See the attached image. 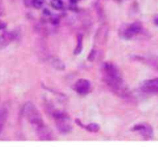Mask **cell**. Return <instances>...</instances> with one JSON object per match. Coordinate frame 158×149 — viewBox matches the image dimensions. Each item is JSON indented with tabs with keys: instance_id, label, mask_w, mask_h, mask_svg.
<instances>
[{
	"instance_id": "6da1fadb",
	"label": "cell",
	"mask_w": 158,
	"mask_h": 149,
	"mask_svg": "<svg viewBox=\"0 0 158 149\" xmlns=\"http://www.w3.org/2000/svg\"><path fill=\"white\" fill-rule=\"evenodd\" d=\"M102 70L104 81L109 89L119 97H127L130 94L129 90L118 68L113 63L106 62L102 64Z\"/></svg>"
},
{
	"instance_id": "7a4b0ae2",
	"label": "cell",
	"mask_w": 158,
	"mask_h": 149,
	"mask_svg": "<svg viewBox=\"0 0 158 149\" xmlns=\"http://www.w3.org/2000/svg\"><path fill=\"white\" fill-rule=\"evenodd\" d=\"M23 115L30 122L35 131L44 125L41 115L36 106L32 102H27L23 105Z\"/></svg>"
},
{
	"instance_id": "3957f363",
	"label": "cell",
	"mask_w": 158,
	"mask_h": 149,
	"mask_svg": "<svg viewBox=\"0 0 158 149\" xmlns=\"http://www.w3.org/2000/svg\"><path fill=\"white\" fill-rule=\"evenodd\" d=\"M54 118L55 120L57 129L62 133H69L72 131L71 120L67 114L63 111H55L54 113Z\"/></svg>"
},
{
	"instance_id": "277c9868",
	"label": "cell",
	"mask_w": 158,
	"mask_h": 149,
	"mask_svg": "<svg viewBox=\"0 0 158 149\" xmlns=\"http://www.w3.org/2000/svg\"><path fill=\"white\" fill-rule=\"evenodd\" d=\"M142 24L139 22H133V23L130 24L125 28L123 29L122 32V36L125 39H131L134 36H136L139 34L141 31H142Z\"/></svg>"
},
{
	"instance_id": "5b68a950",
	"label": "cell",
	"mask_w": 158,
	"mask_h": 149,
	"mask_svg": "<svg viewBox=\"0 0 158 149\" xmlns=\"http://www.w3.org/2000/svg\"><path fill=\"white\" fill-rule=\"evenodd\" d=\"M91 88L90 82L85 79H79L74 84V89L77 94L85 95L89 92Z\"/></svg>"
},
{
	"instance_id": "8992f818",
	"label": "cell",
	"mask_w": 158,
	"mask_h": 149,
	"mask_svg": "<svg viewBox=\"0 0 158 149\" xmlns=\"http://www.w3.org/2000/svg\"><path fill=\"white\" fill-rule=\"evenodd\" d=\"M134 131L139 132L146 139H150L153 137V130L152 127L147 124H139L133 127Z\"/></svg>"
},
{
	"instance_id": "52a82bcc",
	"label": "cell",
	"mask_w": 158,
	"mask_h": 149,
	"mask_svg": "<svg viewBox=\"0 0 158 149\" xmlns=\"http://www.w3.org/2000/svg\"><path fill=\"white\" fill-rule=\"evenodd\" d=\"M142 88L146 92L158 93V77L144 82Z\"/></svg>"
},
{
	"instance_id": "ba28073f",
	"label": "cell",
	"mask_w": 158,
	"mask_h": 149,
	"mask_svg": "<svg viewBox=\"0 0 158 149\" xmlns=\"http://www.w3.org/2000/svg\"><path fill=\"white\" fill-rule=\"evenodd\" d=\"M38 135V138L41 141H51L53 139V135L51 130L46 125L42 126L36 131Z\"/></svg>"
},
{
	"instance_id": "9c48e42d",
	"label": "cell",
	"mask_w": 158,
	"mask_h": 149,
	"mask_svg": "<svg viewBox=\"0 0 158 149\" xmlns=\"http://www.w3.org/2000/svg\"><path fill=\"white\" fill-rule=\"evenodd\" d=\"M108 33L109 29L107 26H102L97 30L96 35H95V41L98 42V44H105L108 37Z\"/></svg>"
},
{
	"instance_id": "30bf717a",
	"label": "cell",
	"mask_w": 158,
	"mask_h": 149,
	"mask_svg": "<svg viewBox=\"0 0 158 149\" xmlns=\"http://www.w3.org/2000/svg\"><path fill=\"white\" fill-rule=\"evenodd\" d=\"M16 38V35L13 32H6L0 36V48H3L10 44V42Z\"/></svg>"
},
{
	"instance_id": "8fae6325",
	"label": "cell",
	"mask_w": 158,
	"mask_h": 149,
	"mask_svg": "<svg viewBox=\"0 0 158 149\" xmlns=\"http://www.w3.org/2000/svg\"><path fill=\"white\" fill-rule=\"evenodd\" d=\"M50 63L53 66V68L57 70H64L65 68L64 63H63L61 60H60L57 57H51L50 59Z\"/></svg>"
},
{
	"instance_id": "7c38bea8",
	"label": "cell",
	"mask_w": 158,
	"mask_h": 149,
	"mask_svg": "<svg viewBox=\"0 0 158 149\" xmlns=\"http://www.w3.org/2000/svg\"><path fill=\"white\" fill-rule=\"evenodd\" d=\"M82 36L81 35H79L77 36V46H76V48L74 50V54H79L81 52V50H82Z\"/></svg>"
},
{
	"instance_id": "4fadbf2b",
	"label": "cell",
	"mask_w": 158,
	"mask_h": 149,
	"mask_svg": "<svg viewBox=\"0 0 158 149\" xmlns=\"http://www.w3.org/2000/svg\"><path fill=\"white\" fill-rule=\"evenodd\" d=\"M85 128L90 132H98L100 130V126L96 123H91L85 126Z\"/></svg>"
},
{
	"instance_id": "5bb4252c",
	"label": "cell",
	"mask_w": 158,
	"mask_h": 149,
	"mask_svg": "<svg viewBox=\"0 0 158 149\" xmlns=\"http://www.w3.org/2000/svg\"><path fill=\"white\" fill-rule=\"evenodd\" d=\"M51 6L55 10H61L63 8V2L61 0H52L51 1Z\"/></svg>"
},
{
	"instance_id": "9a60e30c",
	"label": "cell",
	"mask_w": 158,
	"mask_h": 149,
	"mask_svg": "<svg viewBox=\"0 0 158 149\" xmlns=\"http://www.w3.org/2000/svg\"><path fill=\"white\" fill-rule=\"evenodd\" d=\"M33 6L36 9H40L44 3V0H33Z\"/></svg>"
},
{
	"instance_id": "2e32d148",
	"label": "cell",
	"mask_w": 158,
	"mask_h": 149,
	"mask_svg": "<svg viewBox=\"0 0 158 149\" xmlns=\"http://www.w3.org/2000/svg\"><path fill=\"white\" fill-rule=\"evenodd\" d=\"M6 26V22H2V21H0V30L5 29Z\"/></svg>"
},
{
	"instance_id": "e0dca14e",
	"label": "cell",
	"mask_w": 158,
	"mask_h": 149,
	"mask_svg": "<svg viewBox=\"0 0 158 149\" xmlns=\"http://www.w3.org/2000/svg\"><path fill=\"white\" fill-rule=\"evenodd\" d=\"M94 57H95V52H94V51H92V52H91V54H89V60H93Z\"/></svg>"
},
{
	"instance_id": "ac0fdd59",
	"label": "cell",
	"mask_w": 158,
	"mask_h": 149,
	"mask_svg": "<svg viewBox=\"0 0 158 149\" xmlns=\"http://www.w3.org/2000/svg\"><path fill=\"white\" fill-rule=\"evenodd\" d=\"M3 126L2 124H0V134H1V132H2V128H3Z\"/></svg>"
},
{
	"instance_id": "d6986e66",
	"label": "cell",
	"mask_w": 158,
	"mask_h": 149,
	"mask_svg": "<svg viewBox=\"0 0 158 149\" xmlns=\"http://www.w3.org/2000/svg\"><path fill=\"white\" fill-rule=\"evenodd\" d=\"M78 1H80V0H71V2H73V3H76V2H77Z\"/></svg>"
},
{
	"instance_id": "ffe728a7",
	"label": "cell",
	"mask_w": 158,
	"mask_h": 149,
	"mask_svg": "<svg viewBox=\"0 0 158 149\" xmlns=\"http://www.w3.org/2000/svg\"><path fill=\"white\" fill-rule=\"evenodd\" d=\"M155 22H156V24H158V17L155 19Z\"/></svg>"
}]
</instances>
